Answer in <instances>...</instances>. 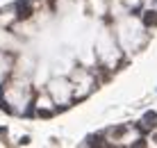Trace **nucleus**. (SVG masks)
<instances>
[{
    "label": "nucleus",
    "instance_id": "nucleus-1",
    "mask_svg": "<svg viewBox=\"0 0 157 148\" xmlns=\"http://www.w3.org/2000/svg\"><path fill=\"white\" fill-rule=\"evenodd\" d=\"M144 25H148V27L157 25V12H146V16H144Z\"/></svg>",
    "mask_w": 157,
    "mask_h": 148
}]
</instances>
